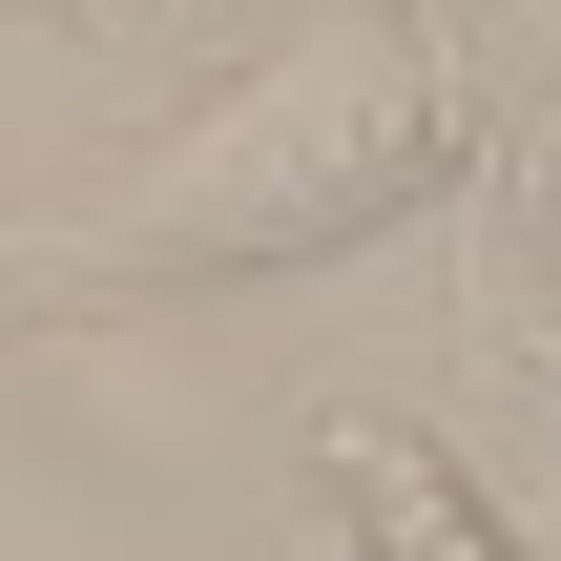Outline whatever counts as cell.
<instances>
[{
  "mask_svg": "<svg viewBox=\"0 0 561 561\" xmlns=\"http://www.w3.org/2000/svg\"><path fill=\"white\" fill-rule=\"evenodd\" d=\"M437 187H458V104H437V62H416V21L354 0V21H291L250 83H208V104L104 187L83 271H104V291H229V271L375 250V229L437 208Z\"/></svg>",
  "mask_w": 561,
  "mask_h": 561,
  "instance_id": "1",
  "label": "cell"
},
{
  "mask_svg": "<svg viewBox=\"0 0 561 561\" xmlns=\"http://www.w3.org/2000/svg\"><path fill=\"white\" fill-rule=\"evenodd\" d=\"M312 500L354 520V561H541L458 479V437H416V416H312Z\"/></svg>",
  "mask_w": 561,
  "mask_h": 561,
  "instance_id": "2",
  "label": "cell"
},
{
  "mask_svg": "<svg viewBox=\"0 0 561 561\" xmlns=\"http://www.w3.org/2000/svg\"><path fill=\"white\" fill-rule=\"evenodd\" d=\"M437 83H500V62H561V0H396Z\"/></svg>",
  "mask_w": 561,
  "mask_h": 561,
  "instance_id": "3",
  "label": "cell"
}]
</instances>
